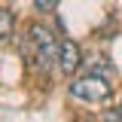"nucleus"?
I'll list each match as a JSON object with an SVG mask.
<instances>
[{"mask_svg":"<svg viewBox=\"0 0 122 122\" xmlns=\"http://www.w3.org/2000/svg\"><path fill=\"white\" fill-rule=\"evenodd\" d=\"M58 46H61V40L49 30V25L34 21L28 28V37L18 46V52H21V58L28 61L34 70H46L52 61H58Z\"/></svg>","mask_w":122,"mask_h":122,"instance_id":"nucleus-1","label":"nucleus"},{"mask_svg":"<svg viewBox=\"0 0 122 122\" xmlns=\"http://www.w3.org/2000/svg\"><path fill=\"white\" fill-rule=\"evenodd\" d=\"M110 95H113L110 79H104L98 73H82L70 82V98L86 101V104H104V101H110Z\"/></svg>","mask_w":122,"mask_h":122,"instance_id":"nucleus-2","label":"nucleus"},{"mask_svg":"<svg viewBox=\"0 0 122 122\" xmlns=\"http://www.w3.org/2000/svg\"><path fill=\"white\" fill-rule=\"evenodd\" d=\"M79 64H82V49L73 40H61V46H58V70L64 76H73L79 70Z\"/></svg>","mask_w":122,"mask_h":122,"instance_id":"nucleus-3","label":"nucleus"},{"mask_svg":"<svg viewBox=\"0 0 122 122\" xmlns=\"http://www.w3.org/2000/svg\"><path fill=\"white\" fill-rule=\"evenodd\" d=\"M15 37V15L12 9H0V43H9Z\"/></svg>","mask_w":122,"mask_h":122,"instance_id":"nucleus-4","label":"nucleus"},{"mask_svg":"<svg viewBox=\"0 0 122 122\" xmlns=\"http://www.w3.org/2000/svg\"><path fill=\"white\" fill-rule=\"evenodd\" d=\"M34 9L37 12H55L58 9V0H34Z\"/></svg>","mask_w":122,"mask_h":122,"instance_id":"nucleus-5","label":"nucleus"},{"mask_svg":"<svg viewBox=\"0 0 122 122\" xmlns=\"http://www.w3.org/2000/svg\"><path fill=\"white\" fill-rule=\"evenodd\" d=\"M104 122H122V110H107V113H104Z\"/></svg>","mask_w":122,"mask_h":122,"instance_id":"nucleus-6","label":"nucleus"},{"mask_svg":"<svg viewBox=\"0 0 122 122\" xmlns=\"http://www.w3.org/2000/svg\"><path fill=\"white\" fill-rule=\"evenodd\" d=\"M73 122H89V119H73Z\"/></svg>","mask_w":122,"mask_h":122,"instance_id":"nucleus-7","label":"nucleus"},{"mask_svg":"<svg viewBox=\"0 0 122 122\" xmlns=\"http://www.w3.org/2000/svg\"><path fill=\"white\" fill-rule=\"evenodd\" d=\"M116 110H122V104H119V107H116Z\"/></svg>","mask_w":122,"mask_h":122,"instance_id":"nucleus-8","label":"nucleus"}]
</instances>
